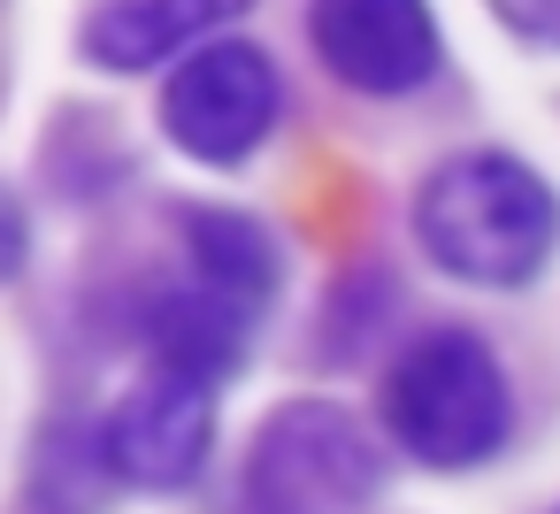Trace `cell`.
Here are the masks:
<instances>
[{"mask_svg":"<svg viewBox=\"0 0 560 514\" xmlns=\"http://www.w3.org/2000/svg\"><path fill=\"white\" fill-rule=\"evenodd\" d=\"M422 246L468 284H529L552 261L560 200L514 154H453L415 200Z\"/></svg>","mask_w":560,"mask_h":514,"instance_id":"1","label":"cell"},{"mask_svg":"<svg viewBox=\"0 0 560 514\" xmlns=\"http://www.w3.org/2000/svg\"><path fill=\"white\" fill-rule=\"evenodd\" d=\"M384 422L392 437L430 460V468H476L506 445L514 430V392L491 361L483 338L468 330H430L399 353L392 384H384Z\"/></svg>","mask_w":560,"mask_h":514,"instance_id":"2","label":"cell"},{"mask_svg":"<svg viewBox=\"0 0 560 514\" xmlns=\"http://www.w3.org/2000/svg\"><path fill=\"white\" fill-rule=\"evenodd\" d=\"M376 483L384 453L346 407H284L246 453V514H361Z\"/></svg>","mask_w":560,"mask_h":514,"instance_id":"3","label":"cell"},{"mask_svg":"<svg viewBox=\"0 0 560 514\" xmlns=\"http://www.w3.org/2000/svg\"><path fill=\"white\" fill-rule=\"evenodd\" d=\"M277 108H284V85H277V62L261 47H200L170 93H162V131L192 154V162H246L269 131H277Z\"/></svg>","mask_w":560,"mask_h":514,"instance_id":"4","label":"cell"},{"mask_svg":"<svg viewBox=\"0 0 560 514\" xmlns=\"http://www.w3.org/2000/svg\"><path fill=\"white\" fill-rule=\"evenodd\" d=\"M315 55L330 62L338 85L399 101L438 78V24L422 0H315L307 9Z\"/></svg>","mask_w":560,"mask_h":514,"instance_id":"5","label":"cell"},{"mask_svg":"<svg viewBox=\"0 0 560 514\" xmlns=\"http://www.w3.org/2000/svg\"><path fill=\"white\" fill-rule=\"evenodd\" d=\"M215 445V407H208V384L192 376H154L147 392H131L108 422H101V460L124 476V483H154V491H177Z\"/></svg>","mask_w":560,"mask_h":514,"instance_id":"6","label":"cell"},{"mask_svg":"<svg viewBox=\"0 0 560 514\" xmlns=\"http://www.w3.org/2000/svg\"><path fill=\"white\" fill-rule=\"evenodd\" d=\"M254 0H108L85 24V55L101 70H154L185 47H200L208 32L238 24Z\"/></svg>","mask_w":560,"mask_h":514,"instance_id":"7","label":"cell"},{"mask_svg":"<svg viewBox=\"0 0 560 514\" xmlns=\"http://www.w3.org/2000/svg\"><path fill=\"white\" fill-rule=\"evenodd\" d=\"M238 323L246 307H231L223 292H162L154 315H147V338H154V361L170 376H192V384H223L231 361H238Z\"/></svg>","mask_w":560,"mask_h":514,"instance_id":"8","label":"cell"},{"mask_svg":"<svg viewBox=\"0 0 560 514\" xmlns=\"http://www.w3.org/2000/svg\"><path fill=\"white\" fill-rule=\"evenodd\" d=\"M192 261H200V284L223 292L231 307H261L277 292V254H269V231L246 223V215H223V208H200L192 223Z\"/></svg>","mask_w":560,"mask_h":514,"instance_id":"9","label":"cell"},{"mask_svg":"<svg viewBox=\"0 0 560 514\" xmlns=\"http://www.w3.org/2000/svg\"><path fill=\"white\" fill-rule=\"evenodd\" d=\"M491 9H499L506 32H522L537 47H560V0H491Z\"/></svg>","mask_w":560,"mask_h":514,"instance_id":"10","label":"cell"},{"mask_svg":"<svg viewBox=\"0 0 560 514\" xmlns=\"http://www.w3.org/2000/svg\"><path fill=\"white\" fill-rule=\"evenodd\" d=\"M16 261H24V208L0 192V277H9Z\"/></svg>","mask_w":560,"mask_h":514,"instance_id":"11","label":"cell"}]
</instances>
